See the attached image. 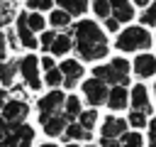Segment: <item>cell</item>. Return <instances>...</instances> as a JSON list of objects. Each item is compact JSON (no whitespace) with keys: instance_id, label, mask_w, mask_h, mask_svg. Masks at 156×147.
I'll use <instances>...</instances> for the list:
<instances>
[{"instance_id":"obj_14","label":"cell","mask_w":156,"mask_h":147,"mask_svg":"<svg viewBox=\"0 0 156 147\" xmlns=\"http://www.w3.org/2000/svg\"><path fill=\"white\" fill-rule=\"evenodd\" d=\"M17 37H20V44H24L27 49H34L39 42H37V37H34V32L29 29V24H27V12H22L20 17H17Z\"/></svg>"},{"instance_id":"obj_23","label":"cell","mask_w":156,"mask_h":147,"mask_svg":"<svg viewBox=\"0 0 156 147\" xmlns=\"http://www.w3.org/2000/svg\"><path fill=\"white\" fill-rule=\"evenodd\" d=\"M15 15V2L12 0H0V27L7 24Z\"/></svg>"},{"instance_id":"obj_41","label":"cell","mask_w":156,"mask_h":147,"mask_svg":"<svg viewBox=\"0 0 156 147\" xmlns=\"http://www.w3.org/2000/svg\"><path fill=\"white\" fill-rule=\"evenodd\" d=\"M66 147H80V145H76V142H71V145H66Z\"/></svg>"},{"instance_id":"obj_31","label":"cell","mask_w":156,"mask_h":147,"mask_svg":"<svg viewBox=\"0 0 156 147\" xmlns=\"http://www.w3.org/2000/svg\"><path fill=\"white\" fill-rule=\"evenodd\" d=\"M54 39H56V32H41V39H39L41 49H44V51H49V49H51V44H54Z\"/></svg>"},{"instance_id":"obj_44","label":"cell","mask_w":156,"mask_h":147,"mask_svg":"<svg viewBox=\"0 0 156 147\" xmlns=\"http://www.w3.org/2000/svg\"><path fill=\"white\" fill-rule=\"evenodd\" d=\"M154 91H156V88H154Z\"/></svg>"},{"instance_id":"obj_42","label":"cell","mask_w":156,"mask_h":147,"mask_svg":"<svg viewBox=\"0 0 156 147\" xmlns=\"http://www.w3.org/2000/svg\"><path fill=\"white\" fill-rule=\"evenodd\" d=\"M85 147H98V145H85Z\"/></svg>"},{"instance_id":"obj_16","label":"cell","mask_w":156,"mask_h":147,"mask_svg":"<svg viewBox=\"0 0 156 147\" xmlns=\"http://www.w3.org/2000/svg\"><path fill=\"white\" fill-rule=\"evenodd\" d=\"M110 10H112V17L117 22H129L134 17V7L127 0H110Z\"/></svg>"},{"instance_id":"obj_12","label":"cell","mask_w":156,"mask_h":147,"mask_svg":"<svg viewBox=\"0 0 156 147\" xmlns=\"http://www.w3.org/2000/svg\"><path fill=\"white\" fill-rule=\"evenodd\" d=\"M39 123H41V127H44V132H46L49 137H58V135H63V130L68 127V120H66L63 113H56V115L41 118Z\"/></svg>"},{"instance_id":"obj_28","label":"cell","mask_w":156,"mask_h":147,"mask_svg":"<svg viewBox=\"0 0 156 147\" xmlns=\"http://www.w3.org/2000/svg\"><path fill=\"white\" fill-rule=\"evenodd\" d=\"M146 113H139V110H132L129 113V118H127V123L132 125V127H146Z\"/></svg>"},{"instance_id":"obj_17","label":"cell","mask_w":156,"mask_h":147,"mask_svg":"<svg viewBox=\"0 0 156 147\" xmlns=\"http://www.w3.org/2000/svg\"><path fill=\"white\" fill-rule=\"evenodd\" d=\"M17 71H20L17 59H5V61H0V83H2V86H12Z\"/></svg>"},{"instance_id":"obj_25","label":"cell","mask_w":156,"mask_h":147,"mask_svg":"<svg viewBox=\"0 0 156 147\" xmlns=\"http://www.w3.org/2000/svg\"><path fill=\"white\" fill-rule=\"evenodd\" d=\"M27 24L32 32H41L46 27V20L41 17V12H27Z\"/></svg>"},{"instance_id":"obj_26","label":"cell","mask_w":156,"mask_h":147,"mask_svg":"<svg viewBox=\"0 0 156 147\" xmlns=\"http://www.w3.org/2000/svg\"><path fill=\"white\" fill-rule=\"evenodd\" d=\"M119 145H122V147H141L144 140H141L139 132H124V135L119 137Z\"/></svg>"},{"instance_id":"obj_35","label":"cell","mask_w":156,"mask_h":147,"mask_svg":"<svg viewBox=\"0 0 156 147\" xmlns=\"http://www.w3.org/2000/svg\"><path fill=\"white\" fill-rule=\"evenodd\" d=\"M105 27H107V32H117V29H119V22H117L115 17H107V20H105Z\"/></svg>"},{"instance_id":"obj_39","label":"cell","mask_w":156,"mask_h":147,"mask_svg":"<svg viewBox=\"0 0 156 147\" xmlns=\"http://www.w3.org/2000/svg\"><path fill=\"white\" fill-rule=\"evenodd\" d=\"M132 2H134V5H146L149 0H132Z\"/></svg>"},{"instance_id":"obj_20","label":"cell","mask_w":156,"mask_h":147,"mask_svg":"<svg viewBox=\"0 0 156 147\" xmlns=\"http://www.w3.org/2000/svg\"><path fill=\"white\" fill-rule=\"evenodd\" d=\"M83 110H80V100L76 98V96H68L66 100H63V115H66V120L68 123H73V118H78Z\"/></svg>"},{"instance_id":"obj_8","label":"cell","mask_w":156,"mask_h":147,"mask_svg":"<svg viewBox=\"0 0 156 147\" xmlns=\"http://www.w3.org/2000/svg\"><path fill=\"white\" fill-rule=\"evenodd\" d=\"M83 93H85V98H88L90 105H102V103H107V93L110 91H107V86L102 81L90 78V81L83 83Z\"/></svg>"},{"instance_id":"obj_37","label":"cell","mask_w":156,"mask_h":147,"mask_svg":"<svg viewBox=\"0 0 156 147\" xmlns=\"http://www.w3.org/2000/svg\"><path fill=\"white\" fill-rule=\"evenodd\" d=\"M7 100H10V93H7L5 88H0V110L5 108V103H7Z\"/></svg>"},{"instance_id":"obj_36","label":"cell","mask_w":156,"mask_h":147,"mask_svg":"<svg viewBox=\"0 0 156 147\" xmlns=\"http://www.w3.org/2000/svg\"><path fill=\"white\" fill-rule=\"evenodd\" d=\"M5 51H7V44H5V34L0 32V61H5Z\"/></svg>"},{"instance_id":"obj_29","label":"cell","mask_w":156,"mask_h":147,"mask_svg":"<svg viewBox=\"0 0 156 147\" xmlns=\"http://www.w3.org/2000/svg\"><path fill=\"white\" fill-rule=\"evenodd\" d=\"M51 0H27V7L29 12H44V10H51Z\"/></svg>"},{"instance_id":"obj_9","label":"cell","mask_w":156,"mask_h":147,"mask_svg":"<svg viewBox=\"0 0 156 147\" xmlns=\"http://www.w3.org/2000/svg\"><path fill=\"white\" fill-rule=\"evenodd\" d=\"M58 71H61V76H63V86H66V88H73V86L80 81V76H83V66H80V61H76V59L61 61Z\"/></svg>"},{"instance_id":"obj_2","label":"cell","mask_w":156,"mask_h":147,"mask_svg":"<svg viewBox=\"0 0 156 147\" xmlns=\"http://www.w3.org/2000/svg\"><path fill=\"white\" fill-rule=\"evenodd\" d=\"M93 78L102 81L105 86L112 83V86H124L129 81V61L127 59H112L110 64L105 66H95L93 69Z\"/></svg>"},{"instance_id":"obj_7","label":"cell","mask_w":156,"mask_h":147,"mask_svg":"<svg viewBox=\"0 0 156 147\" xmlns=\"http://www.w3.org/2000/svg\"><path fill=\"white\" fill-rule=\"evenodd\" d=\"M63 100H66V96H63L61 91L46 93V96L37 103V108H39V120H41V118H49V115H56V113H63Z\"/></svg>"},{"instance_id":"obj_21","label":"cell","mask_w":156,"mask_h":147,"mask_svg":"<svg viewBox=\"0 0 156 147\" xmlns=\"http://www.w3.org/2000/svg\"><path fill=\"white\" fill-rule=\"evenodd\" d=\"M63 137H66V140H90V132L83 130V127L73 120V123H68V127L63 130Z\"/></svg>"},{"instance_id":"obj_4","label":"cell","mask_w":156,"mask_h":147,"mask_svg":"<svg viewBox=\"0 0 156 147\" xmlns=\"http://www.w3.org/2000/svg\"><path fill=\"white\" fill-rule=\"evenodd\" d=\"M34 142V130L29 125H7L5 127V135L0 140L2 147H32Z\"/></svg>"},{"instance_id":"obj_32","label":"cell","mask_w":156,"mask_h":147,"mask_svg":"<svg viewBox=\"0 0 156 147\" xmlns=\"http://www.w3.org/2000/svg\"><path fill=\"white\" fill-rule=\"evenodd\" d=\"M141 22H144V24H156V2L149 5V10L141 15Z\"/></svg>"},{"instance_id":"obj_22","label":"cell","mask_w":156,"mask_h":147,"mask_svg":"<svg viewBox=\"0 0 156 147\" xmlns=\"http://www.w3.org/2000/svg\"><path fill=\"white\" fill-rule=\"evenodd\" d=\"M95 123H98V113H95V110H83V113L78 115V125H80L83 130H88V132L95 127Z\"/></svg>"},{"instance_id":"obj_24","label":"cell","mask_w":156,"mask_h":147,"mask_svg":"<svg viewBox=\"0 0 156 147\" xmlns=\"http://www.w3.org/2000/svg\"><path fill=\"white\" fill-rule=\"evenodd\" d=\"M49 22H51L54 27H61V29H63V27H68V24H71V15H68V12H63V10H54V12H51V17H49Z\"/></svg>"},{"instance_id":"obj_11","label":"cell","mask_w":156,"mask_h":147,"mask_svg":"<svg viewBox=\"0 0 156 147\" xmlns=\"http://www.w3.org/2000/svg\"><path fill=\"white\" fill-rule=\"evenodd\" d=\"M129 103H132V110H139V113H151V103H149V91H146V86H141V83H136L134 88H132V93H129Z\"/></svg>"},{"instance_id":"obj_34","label":"cell","mask_w":156,"mask_h":147,"mask_svg":"<svg viewBox=\"0 0 156 147\" xmlns=\"http://www.w3.org/2000/svg\"><path fill=\"white\" fill-rule=\"evenodd\" d=\"M39 64L44 66V71H51V69H56V66H54V56H49V54H46V56H41V59H39Z\"/></svg>"},{"instance_id":"obj_40","label":"cell","mask_w":156,"mask_h":147,"mask_svg":"<svg viewBox=\"0 0 156 147\" xmlns=\"http://www.w3.org/2000/svg\"><path fill=\"white\" fill-rule=\"evenodd\" d=\"M39 147H58V145H54V142H44V145H39Z\"/></svg>"},{"instance_id":"obj_15","label":"cell","mask_w":156,"mask_h":147,"mask_svg":"<svg viewBox=\"0 0 156 147\" xmlns=\"http://www.w3.org/2000/svg\"><path fill=\"white\" fill-rule=\"evenodd\" d=\"M127 103H129L127 88H124V86H112L110 93H107V105H110L112 110H122V108H127Z\"/></svg>"},{"instance_id":"obj_27","label":"cell","mask_w":156,"mask_h":147,"mask_svg":"<svg viewBox=\"0 0 156 147\" xmlns=\"http://www.w3.org/2000/svg\"><path fill=\"white\" fill-rule=\"evenodd\" d=\"M93 10H95V15H98V17H102V20L112 17V10H110V0H95V2H93Z\"/></svg>"},{"instance_id":"obj_38","label":"cell","mask_w":156,"mask_h":147,"mask_svg":"<svg viewBox=\"0 0 156 147\" xmlns=\"http://www.w3.org/2000/svg\"><path fill=\"white\" fill-rule=\"evenodd\" d=\"M7 39H10V47H17V42H15V34H12V32L7 34Z\"/></svg>"},{"instance_id":"obj_43","label":"cell","mask_w":156,"mask_h":147,"mask_svg":"<svg viewBox=\"0 0 156 147\" xmlns=\"http://www.w3.org/2000/svg\"><path fill=\"white\" fill-rule=\"evenodd\" d=\"M0 147H2V145H0Z\"/></svg>"},{"instance_id":"obj_30","label":"cell","mask_w":156,"mask_h":147,"mask_svg":"<svg viewBox=\"0 0 156 147\" xmlns=\"http://www.w3.org/2000/svg\"><path fill=\"white\" fill-rule=\"evenodd\" d=\"M44 83H49V86H58V83H63V76H61V71L58 69H51V71H46V76H44Z\"/></svg>"},{"instance_id":"obj_19","label":"cell","mask_w":156,"mask_h":147,"mask_svg":"<svg viewBox=\"0 0 156 147\" xmlns=\"http://www.w3.org/2000/svg\"><path fill=\"white\" fill-rule=\"evenodd\" d=\"M73 47V39H71V34H56V39H54V44H51V54L54 56H63V54H68V49Z\"/></svg>"},{"instance_id":"obj_1","label":"cell","mask_w":156,"mask_h":147,"mask_svg":"<svg viewBox=\"0 0 156 147\" xmlns=\"http://www.w3.org/2000/svg\"><path fill=\"white\" fill-rule=\"evenodd\" d=\"M71 39H73V49L78 51V56L83 61H98V59L107 56V37L90 20L78 22L73 27V37Z\"/></svg>"},{"instance_id":"obj_6","label":"cell","mask_w":156,"mask_h":147,"mask_svg":"<svg viewBox=\"0 0 156 147\" xmlns=\"http://www.w3.org/2000/svg\"><path fill=\"white\" fill-rule=\"evenodd\" d=\"M27 115H29V105L20 98H10L2 108V120L7 125H22L27 120Z\"/></svg>"},{"instance_id":"obj_13","label":"cell","mask_w":156,"mask_h":147,"mask_svg":"<svg viewBox=\"0 0 156 147\" xmlns=\"http://www.w3.org/2000/svg\"><path fill=\"white\" fill-rule=\"evenodd\" d=\"M134 74L139 78H149V76H156V56L151 54H139L134 59Z\"/></svg>"},{"instance_id":"obj_10","label":"cell","mask_w":156,"mask_h":147,"mask_svg":"<svg viewBox=\"0 0 156 147\" xmlns=\"http://www.w3.org/2000/svg\"><path fill=\"white\" fill-rule=\"evenodd\" d=\"M124 132H127V120H122V118H115V115L105 118V123H102V130H100L102 140H119Z\"/></svg>"},{"instance_id":"obj_18","label":"cell","mask_w":156,"mask_h":147,"mask_svg":"<svg viewBox=\"0 0 156 147\" xmlns=\"http://www.w3.org/2000/svg\"><path fill=\"white\" fill-rule=\"evenodd\" d=\"M56 2H58V10L68 12L71 17L73 15H83L88 10V0H56Z\"/></svg>"},{"instance_id":"obj_3","label":"cell","mask_w":156,"mask_h":147,"mask_svg":"<svg viewBox=\"0 0 156 147\" xmlns=\"http://www.w3.org/2000/svg\"><path fill=\"white\" fill-rule=\"evenodd\" d=\"M149 44H151V34L146 32V27H127L117 37V49L122 51H141L149 49Z\"/></svg>"},{"instance_id":"obj_33","label":"cell","mask_w":156,"mask_h":147,"mask_svg":"<svg viewBox=\"0 0 156 147\" xmlns=\"http://www.w3.org/2000/svg\"><path fill=\"white\" fill-rule=\"evenodd\" d=\"M149 147H156V118L149 120Z\"/></svg>"},{"instance_id":"obj_5","label":"cell","mask_w":156,"mask_h":147,"mask_svg":"<svg viewBox=\"0 0 156 147\" xmlns=\"http://www.w3.org/2000/svg\"><path fill=\"white\" fill-rule=\"evenodd\" d=\"M17 64H20V74H22V78H24V83H27V88H32V91H39L41 88V76H39V59L37 56H32V54H27V56H22V59H17Z\"/></svg>"}]
</instances>
